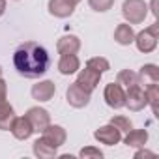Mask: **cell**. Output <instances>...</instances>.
Segmentation results:
<instances>
[{"instance_id": "cell-22", "label": "cell", "mask_w": 159, "mask_h": 159, "mask_svg": "<svg viewBox=\"0 0 159 159\" xmlns=\"http://www.w3.org/2000/svg\"><path fill=\"white\" fill-rule=\"evenodd\" d=\"M144 92H146V101H148V105L152 107L153 114H157V103H159V84H157V83L148 84V86H144Z\"/></svg>"}, {"instance_id": "cell-18", "label": "cell", "mask_w": 159, "mask_h": 159, "mask_svg": "<svg viewBox=\"0 0 159 159\" xmlns=\"http://www.w3.org/2000/svg\"><path fill=\"white\" fill-rule=\"evenodd\" d=\"M146 140H148L146 129H131V131H127V135L124 139V142L131 148H144Z\"/></svg>"}, {"instance_id": "cell-3", "label": "cell", "mask_w": 159, "mask_h": 159, "mask_svg": "<svg viewBox=\"0 0 159 159\" xmlns=\"http://www.w3.org/2000/svg\"><path fill=\"white\" fill-rule=\"evenodd\" d=\"M157 34H159V23H153L150 28L139 32L135 36V43H137V49L140 52H152L155 47H157Z\"/></svg>"}, {"instance_id": "cell-15", "label": "cell", "mask_w": 159, "mask_h": 159, "mask_svg": "<svg viewBox=\"0 0 159 159\" xmlns=\"http://www.w3.org/2000/svg\"><path fill=\"white\" fill-rule=\"evenodd\" d=\"M139 79H140V86H148V84H153V83H159V67L155 64H144L140 67V73H139Z\"/></svg>"}, {"instance_id": "cell-7", "label": "cell", "mask_w": 159, "mask_h": 159, "mask_svg": "<svg viewBox=\"0 0 159 159\" xmlns=\"http://www.w3.org/2000/svg\"><path fill=\"white\" fill-rule=\"evenodd\" d=\"M66 98H67V103L75 109H83L90 103V92H86L84 88H81L77 83L69 84L67 92H66Z\"/></svg>"}, {"instance_id": "cell-14", "label": "cell", "mask_w": 159, "mask_h": 159, "mask_svg": "<svg viewBox=\"0 0 159 159\" xmlns=\"http://www.w3.org/2000/svg\"><path fill=\"white\" fill-rule=\"evenodd\" d=\"M79 49H81V39L73 34H67V36H62L56 43V51L60 54H75Z\"/></svg>"}, {"instance_id": "cell-21", "label": "cell", "mask_w": 159, "mask_h": 159, "mask_svg": "<svg viewBox=\"0 0 159 159\" xmlns=\"http://www.w3.org/2000/svg\"><path fill=\"white\" fill-rule=\"evenodd\" d=\"M116 83L120 86H125V88H131V86H137L140 84V79H139V73L131 71V69H122L116 77Z\"/></svg>"}, {"instance_id": "cell-25", "label": "cell", "mask_w": 159, "mask_h": 159, "mask_svg": "<svg viewBox=\"0 0 159 159\" xmlns=\"http://www.w3.org/2000/svg\"><path fill=\"white\" fill-rule=\"evenodd\" d=\"M88 4L94 11H107L114 6V0H88Z\"/></svg>"}, {"instance_id": "cell-17", "label": "cell", "mask_w": 159, "mask_h": 159, "mask_svg": "<svg viewBox=\"0 0 159 159\" xmlns=\"http://www.w3.org/2000/svg\"><path fill=\"white\" fill-rule=\"evenodd\" d=\"M114 41L120 43V45H129L135 41V32L131 28L129 23H124V25H118L116 30H114Z\"/></svg>"}, {"instance_id": "cell-24", "label": "cell", "mask_w": 159, "mask_h": 159, "mask_svg": "<svg viewBox=\"0 0 159 159\" xmlns=\"http://www.w3.org/2000/svg\"><path fill=\"white\" fill-rule=\"evenodd\" d=\"M111 124H112L120 133H127V131H131V129H133L131 120H129V118H125V116H112V118H111Z\"/></svg>"}, {"instance_id": "cell-13", "label": "cell", "mask_w": 159, "mask_h": 159, "mask_svg": "<svg viewBox=\"0 0 159 159\" xmlns=\"http://www.w3.org/2000/svg\"><path fill=\"white\" fill-rule=\"evenodd\" d=\"M75 4L69 2V0H49V13L60 19H66L73 13Z\"/></svg>"}, {"instance_id": "cell-12", "label": "cell", "mask_w": 159, "mask_h": 159, "mask_svg": "<svg viewBox=\"0 0 159 159\" xmlns=\"http://www.w3.org/2000/svg\"><path fill=\"white\" fill-rule=\"evenodd\" d=\"M54 92H56V86L52 81H41L32 86V98L36 101H49V99H52Z\"/></svg>"}, {"instance_id": "cell-6", "label": "cell", "mask_w": 159, "mask_h": 159, "mask_svg": "<svg viewBox=\"0 0 159 159\" xmlns=\"http://www.w3.org/2000/svg\"><path fill=\"white\" fill-rule=\"evenodd\" d=\"M99 79H101V73L99 71H96V69H92V67H84V69H81L79 71V75H77V84L81 86V88H84L86 92H94L96 90V86L99 84Z\"/></svg>"}, {"instance_id": "cell-4", "label": "cell", "mask_w": 159, "mask_h": 159, "mask_svg": "<svg viewBox=\"0 0 159 159\" xmlns=\"http://www.w3.org/2000/svg\"><path fill=\"white\" fill-rule=\"evenodd\" d=\"M103 98L107 101V105L111 109H122L125 107V92H124V86H120L118 83H111L105 86V92H103Z\"/></svg>"}, {"instance_id": "cell-30", "label": "cell", "mask_w": 159, "mask_h": 159, "mask_svg": "<svg viewBox=\"0 0 159 159\" xmlns=\"http://www.w3.org/2000/svg\"><path fill=\"white\" fill-rule=\"evenodd\" d=\"M69 2H73V4H79V2H81V0H69Z\"/></svg>"}, {"instance_id": "cell-28", "label": "cell", "mask_w": 159, "mask_h": 159, "mask_svg": "<svg viewBox=\"0 0 159 159\" xmlns=\"http://www.w3.org/2000/svg\"><path fill=\"white\" fill-rule=\"evenodd\" d=\"M135 157H137V159H140V157H153V152H146V150H139V152L135 153Z\"/></svg>"}, {"instance_id": "cell-23", "label": "cell", "mask_w": 159, "mask_h": 159, "mask_svg": "<svg viewBox=\"0 0 159 159\" xmlns=\"http://www.w3.org/2000/svg\"><path fill=\"white\" fill-rule=\"evenodd\" d=\"M86 66H88V67H92V69H96V71H99V73H105V71H109V69H111L109 60H107V58H103V56H94V58H90V60L86 62Z\"/></svg>"}, {"instance_id": "cell-20", "label": "cell", "mask_w": 159, "mask_h": 159, "mask_svg": "<svg viewBox=\"0 0 159 159\" xmlns=\"http://www.w3.org/2000/svg\"><path fill=\"white\" fill-rule=\"evenodd\" d=\"M13 120H15V111H13V107L8 103V101H4V103H0V129H10L11 127V124H13Z\"/></svg>"}, {"instance_id": "cell-19", "label": "cell", "mask_w": 159, "mask_h": 159, "mask_svg": "<svg viewBox=\"0 0 159 159\" xmlns=\"http://www.w3.org/2000/svg\"><path fill=\"white\" fill-rule=\"evenodd\" d=\"M34 153L39 157V159H51V157H54L56 155V148L52 146V144H49L43 137L41 139H38L36 142H34Z\"/></svg>"}, {"instance_id": "cell-27", "label": "cell", "mask_w": 159, "mask_h": 159, "mask_svg": "<svg viewBox=\"0 0 159 159\" xmlns=\"http://www.w3.org/2000/svg\"><path fill=\"white\" fill-rule=\"evenodd\" d=\"M6 96H8V84L4 79H0V103L6 101Z\"/></svg>"}, {"instance_id": "cell-11", "label": "cell", "mask_w": 159, "mask_h": 159, "mask_svg": "<svg viewBox=\"0 0 159 159\" xmlns=\"http://www.w3.org/2000/svg\"><path fill=\"white\" fill-rule=\"evenodd\" d=\"M41 137L49 142V144H52L54 148H60L64 142H66V129L64 127H60V125H47L43 131H41Z\"/></svg>"}, {"instance_id": "cell-31", "label": "cell", "mask_w": 159, "mask_h": 159, "mask_svg": "<svg viewBox=\"0 0 159 159\" xmlns=\"http://www.w3.org/2000/svg\"><path fill=\"white\" fill-rule=\"evenodd\" d=\"M0 75H2V67H0Z\"/></svg>"}, {"instance_id": "cell-29", "label": "cell", "mask_w": 159, "mask_h": 159, "mask_svg": "<svg viewBox=\"0 0 159 159\" xmlns=\"http://www.w3.org/2000/svg\"><path fill=\"white\" fill-rule=\"evenodd\" d=\"M4 11H6V0H0V17L4 15Z\"/></svg>"}, {"instance_id": "cell-2", "label": "cell", "mask_w": 159, "mask_h": 159, "mask_svg": "<svg viewBox=\"0 0 159 159\" xmlns=\"http://www.w3.org/2000/svg\"><path fill=\"white\" fill-rule=\"evenodd\" d=\"M122 15L129 25H139L148 15V6L144 0H124L122 4Z\"/></svg>"}, {"instance_id": "cell-26", "label": "cell", "mask_w": 159, "mask_h": 159, "mask_svg": "<svg viewBox=\"0 0 159 159\" xmlns=\"http://www.w3.org/2000/svg\"><path fill=\"white\" fill-rule=\"evenodd\" d=\"M81 155L83 159H101L103 157V152L99 150V148H94V146H86V148H83L81 150Z\"/></svg>"}, {"instance_id": "cell-5", "label": "cell", "mask_w": 159, "mask_h": 159, "mask_svg": "<svg viewBox=\"0 0 159 159\" xmlns=\"http://www.w3.org/2000/svg\"><path fill=\"white\" fill-rule=\"evenodd\" d=\"M146 105H148L146 92H144V88L140 84L127 88V92H125V107L129 111H142Z\"/></svg>"}, {"instance_id": "cell-8", "label": "cell", "mask_w": 159, "mask_h": 159, "mask_svg": "<svg viewBox=\"0 0 159 159\" xmlns=\"http://www.w3.org/2000/svg\"><path fill=\"white\" fill-rule=\"evenodd\" d=\"M25 116H26V120L32 124L34 131H38V133H41V131L51 124V114H49L45 109H41V107H30Z\"/></svg>"}, {"instance_id": "cell-16", "label": "cell", "mask_w": 159, "mask_h": 159, "mask_svg": "<svg viewBox=\"0 0 159 159\" xmlns=\"http://www.w3.org/2000/svg\"><path fill=\"white\" fill-rule=\"evenodd\" d=\"M79 67H81V62H79L77 54H62V58L58 62V71L62 75H71Z\"/></svg>"}, {"instance_id": "cell-9", "label": "cell", "mask_w": 159, "mask_h": 159, "mask_svg": "<svg viewBox=\"0 0 159 159\" xmlns=\"http://www.w3.org/2000/svg\"><path fill=\"white\" fill-rule=\"evenodd\" d=\"M96 140H99L101 144H107V146H114L122 140V133L112 125V124H107L103 127H99L96 133H94Z\"/></svg>"}, {"instance_id": "cell-1", "label": "cell", "mask_w": 159, "mask_h": 159, "mask_svg": "<svg viewBox=\"0 0 159 159\" xmlns=\"http://www.w3.org/2000/svg\"><path fill=\"white\" fill-rule=\"evenodd\" d=\"M49 52L43 45L36 41H25L13 52V66L19 75L26 79H38L49 69Z\"/></svg>"}, {"instance_id": "cell-10", "label": "cell", "mask_w": 159, "mask_h": 159, "mask_svg": "<svg viewBox=\"0 0 159 159\" xmlns=\"http://www.w3.org/2000/svg\"><path fill=\"white\" fill-rule=\"evenodd\" d=\"M10 131L13 133V137H15L17 140H26V139H30V135L34 133V127H32V124L26 120V116H15V120H13Z\"/></svg>"}]
</instances>
